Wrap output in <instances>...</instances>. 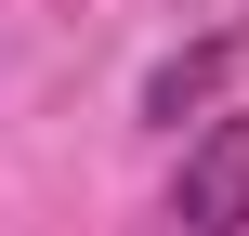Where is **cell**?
<instances>
[{
    "label": "cell",
    "instance_id": "cell-2",
    "mask_svg": "<svg viewBox=\"0 0 249 236\" xmlns=\"http://www.w3.org/2000/svg\"><path fill=\"white\" fill-rule=\"evenodd\" d=\"M223 66H236V39H197V53H171V66L144 79V118H171V131H184V118L223 92Z\"/></svg>",
    "mask_w": 249,
    "mask_h": 236
},
{
    "label": "cell",
    "instance_id": "cell-1",
    "mask_svg": "<svg viewBox=\"0 0 249 236\" xmlns=\"http://www.w3.org/2000/svg\"><path fill=\"white\" fill-rule=\"evenodd\" d=\"M171 223L184 236H249V118H210L171 171Z\"/></svg>",
    "mask_w": 249,
    "mask_h": 236
}]
</instances>
